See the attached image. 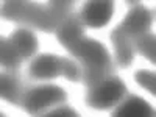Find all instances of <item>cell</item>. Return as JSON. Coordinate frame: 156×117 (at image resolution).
<instances>
[{
	"instance_id": "cell-9",
	"label": "cell",
	"mask_w": 156,
	"mask_h": 117,
	"mask_svg": "<svg viewBox=\"0 0 156 117\" xmlns=\"http://www.w3.org/2000/svg\"><path fill=\"white\" fill-rule=\"evenodd\" d=\"M111 41L114 44L115 50V62L119 67H128L131 66L133 58H134V48L129 39L119 27L114 28L111 33Z\"/></svg>"
},
{
	"instance_id": "cell-1",
	"label": "cell",
	"mask_w": 156,
	"mask_h": 117,
	"mask_svg": "<svg viewBox=\"0 0 156 117\" xmlns=\"http://www.w3.org/2000/svg\"><path fill=\"white\" fill-rule=\"evenodd\" d=\"M73 6L72 0H55L47 2L45 6H41L34 2L23 0H11L5 2L2 6V16L8 20L20 23H28L45 33H53L59 27V23L69 16L70 8Z\"/></svg>"
},
{
	"instance_id": "cell-8",
	"label": "cell",
	"mask_w": 156,
	"mask_h": 117,
	"mask_svg": "<svg viewBox=\"0 0 156 117\" xmlns=\"http://www.w3.org/2000/svg\"><path fill=\"white\" fill-rule=\"evenodd\" d=\"M28 73L36 80H53L61 75L59 56L51 53H42L36 56L28 67Z\"/></svg>"
},
{
	"instance_id": "cell-3",
	"label": "cell",
	"mask_w": 156,
	"mask_h": 117,
	"mask_svg": "<svg viewBox=\"0 0 156 117\" xmlns=\"http://www.w3.org/2000/svg\"><path fill=\"white\" fill-rule=\"evenodd\" d=\"M67 92L59 86L55 84H45L37 86L25 92L22 98V106L31 115H44V111L66 101Z\"/></svg>"
},
{
	"instance_id": "cell-7",
	"label": "cell",
	"mask_w": 156,
	"mask_h": 117,
	"mask_svg": "<svg viewBox=\"0 0 156 117\" xmlns=\"http://www.w3.org/2000/svg\"><path fill=\"white\" fill-rule=\"evenodd\" d=\"M56 39L61 45H64L67 50L73 47L81 37H84V22L80 14H69L64 19L59 27L55 31Z\"/></svg>"
},
{
	"instance_id": "cell-11",
	"label": "cell",
	"mask_w": 156,
	"mask_h": 117,
	"mask_svg": "<svg viewBox=\"0 0 156 117\" xmlns=\"http://www.w3.org/2000/svg\"><path fill=\"white\" fill-rule=\"evenodd\" d=\"M9 41L14 45V48L19 51L22 59L31 58L37 50V39L27 28H19L16 31H12V34L9 36Z\"/></svg>"
},
{
	"instance_id": "cell-15",
	"label": "cell",
	"mask_w": 156,
	"mask_h": 117,
	"mask_svg": "<svg viewBox=\"0 0 156 117\" xmlns=\"http://www.w3.org/2000/svg\"><path fill=\"white\" fill-rule=\"evenodd\" d=\"M61 61V75H64L69 81H80L81 80V67L70 59V58H59Z\"/></svg>"
},
{
	"instance_id": "cell-14",
	"label": "cell",
	"mask_w": 156,
	"mask_h": 117,
	"mask_svg": "<svg viewBox=\"0 0 156 117\" xmlns=\"http://www.w3.org/2000/svg\"><path fill=\"white\" fill-rule=\"evenodd\" d=\"M136 47L140 55H144L150 62H156V37L153 33H145L136 37Z\"/></svg>"
},
{
	"instance_id": "cell-5",
	"label": "cell",
	"mask_w": 156,
	"mask_h": 117,
	"mask_svg": "<svg viewBox=\"0 0 156 117\" xmlns=\"http://www.w3.org/2000/svg\"><path fill=\"white\" fill-rule=\"evenodd\" d=\"M151 22H153L151 11L147 9L145 6H142L140 3H137L126 14L123 22L119 25V28L131 39V37H139L142 34L148 33V28L151 27Z\"/></svg>"
},
{
	"instance_id": "cell-10",
	"label": "cell",
	"mask_w": 156,
	"mask_h": 117,
	"mask_svg": "<svg viewBox=\"0 0 156 117\" xmlns=\"http://www.w3.org/2000/svg\"><path fill=\"white\" fill-rule=\"evenodd\" d=\"M112 115L115 117H150V115H154V111L150 106V103H147L144 98H140L137 95H131L119 108H115L112 111Z\"/></svg>"
},
{
	"instance_id": "cell-17",
	"label": "cell",
	"mask_w": 156,
	"mask_h": 117,
	"mask_svg": "<svg viewBox=\"0 0 156 117\" xmlns=\"http://www.w3.org/2000/svg\"><path fill=\"white\" fill-rule=\"evenodd\" d=\"M44 115H47V117H76V112L69 106H59L50 112H45Z\"/></svg>"
},
{
	"instance_id": "cell-2",
	"label": "cell",
	"mask_w": 156,
	"mask_h": 117,
	"mask_svg": "<svg viewBox=\"0 0 156 117\" xmlns=\"http://www.w3.org/2000/svg\"><path fill=\"white\" fill-rule=\"evenodd\" d=\"M67 51L81 62V80L89 89L108 78L112 72V61L108 50L95 39L81 37Z\"/></svg>"
},
{
	"instance_id": "cell-13",
	"label": "cell",
	"mask_w": 156,
	"mask_h": 117,
	"mask_svg": "<svg viewBox=\"0 0 156 117\" xmlns=\"http://www.w3.org/2000/svg\"><path fill=\"white\" fill-rule=\"evenodd\" d=\"M0 62H2V66L5 69H9V70L17 69L22 62V56L19 55V51L14 48L9 39H5V37L0 39Z\"/></svg>"
},
{
	"instance_id": "cell-12",
	"label": "cell",
	"mask_w": 156,
	"mask_h": 117,
	"mask_svg": "<svg viewBox=\"0 0 156 117\" xmlns=\"http://www.w3.org/2000/svg\"><path fill=\"white\" fill-rule=\"evenodd\" d=\"M0 97L3 100L19 105L22 103V94H20V83L19 78L11 73H2L0 75Z\"/></svg>"
},
{
	"instance_id": "cell-16",
	"label": "cell",
	"mask_w": 156,
	"mask_h": 117,
	"mask_svg": "<svg viewBox=\"0 0 156 117\" xmlns=\"http://www.w3.org/2000/svg\"><path fill=\"white\" fill-rule=\"evenodd\" d=\"M134 80H136L137 84L145 87L148 92L156 95V76H154V72H151V70H137L134 73Z\"/></svg>"
},
{
	"instance_id": "cell-4",
	"label": "cell",
	"mask_w": 156,
	"mask_h": 117,
	"mask_svg": "<svg viewBox=\"0 0 156 117\" xmlns=\"http://www.w3.org/2000/svg\"><path fill=\"white\" fill-rule=\"evenodd\" d=\"M126 95V86L117 76H108L97 86L90 87L86 103L94 109H109Z\"/></svg>"
},
{
	"instance_id": "cell-6",
	"label": "cell",
	"mask_w": 156,
	"mask_h": 117,
	"mask_svg": "<svg viewBox=\"0 0 156 117\" xmlns=\"http://www.w3.org/2000/svg\"><path fill=\"white\" fill-rule=\"evenodd\" d=\"M114 12V2L111 0H90L86 2L81 11L84 25L90 28H101L108 25Z\"/></svg>"
}]
</instances>
